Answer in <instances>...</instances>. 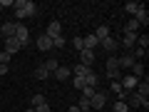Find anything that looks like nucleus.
<instances>
[{
    "instance_id": "obj_14",
    "label": "nucleus",
    "mask_w": 149,
    "mask_h": 112,
    "mask_svg": "<svg viewBox=\"0 0 149 112\" xmlns=\"http://www.w3.org/2000/svg\"><path fill=\"white\" fill-rule=\"evenodd\" d=\"M134 20H137L139 25H147V22H149V13H147V8H144V5L134 13Z\"/></svg>"
},
{
    "instance_id": "obj_18",
    "label": "nucleus",
    "mask_w": 149,
    "mask_h": 112,
    "mask_svg": "<svg viewBox=\"0 0 149 112\" xmlns=\"http://www.w3.org/2000/svg\"><path fill=\"white\" fill-rule=\"evenodd\" d=\"M92 35H95L97 40L102 43V40H107V37H109V27H107V25H100V27H97L95 32H92Z\"/></svg>"
},
{
    "instance_id": "obj_15",
    "label": "nucleus",
    "mask_w": 149,
    "mask_h": 112,
    "mask_svg": "<svg viewBox=\"0 0 149 112\" xmlns=\"http://www.w3.org/2000/svg\"><path fill=\"white\" fill-rule=\"evenodd\" d=\"M137 92L139 97H142V100H147V95H149V82H147V77H144V80H139V85H137Z\"/></svg>"
},
{
    "instance_id": "obj_22",
    "label": "nucleus",
    "mask_w": 149,
    "mask_h": 112,
    "mask_svg": "<svg viewBox=\"0 0 149 112\" xmlns=\"http://www.w3.org/2000/svg\"><path fill=\"white\" fill-rule=\"evenodd\" d=\"M132 75L137 77V80H142V77H144V65L142 62H134L132 65Z\"/></svg>"
},
{
    "instance_id": "obj_19",
    "label": "nucleus",
    "mask_w": 149,
    "mask_h": 112,
    "mask_svg": "<svg viewBox=\"0 0 149 112\" xmlns=\"http://www.w3.org/2000/svg\"><path fill=\"white\" fill-rule=\"evenodd\" d=\"M92 67H87V65H74L72 70H70V72H74V77H85L87 72H90Z\"/></svg>"
},
{
    "instance_id": "obj_38",
    "label": "nucleus",
    "mask_w": 149,
    "mask_h": 112,
    "mask_svg": "<svg viewBox=\"0 0 149 112\" xmlns=\"http://www.w3.org/2000/svg\"><path fill=\"white\" fill-rule=\"evenodd\" d=\"M67 112H80V107L74 105V107H70V110H67Z\"/></svg>"
},
{
    "instance_id": "obj_21",
    "label": "nucleus",
    "mask_w": 149,
    "mask_h": 112,
    "mask_svg": "<svg viewBox=\"0 0 149 112\" xmlns=\"http://www.w3.org/2000/svg\"><path fill=\"white\" fill-rule=\"evenodd\" d=\"M42 67H45V70H47V72H50V75H52V72H55V70H57V67H60V62H57V60H55V57H50V60H45V65H42Z\"/></svg>"
},
{
    "instance_id": "obj_16",
    "label": "nucleus",
    "mask_w": 149,
    "mask_h": 112,
    "mask_svg": "<svg viewBox=\"0 0 149 112\" xmlns=\"http://www.w3.org/2000/svg\"><path fill=\"white\" fill-rule=\"evenodd\" d=\"M129 105L132 107H149V100H142L137 92H132V95H129Z\"/></svg>"
},
{
    "instance_id": "obj_37",
    "label": "nucleus",
    "mask_w": 149,
    "mask_h": 112,
    "mask_svg": "<svg viewBox=\"0 0 149 112\" xmlns=\"http://www.w3.org/2000/svg\"><path fill=\"white\" fill-rule=\"evenodd\" d=\"M0 75H8V65H0Z\"/></svg>"
},
{
    "instance_id": "obj_40",
    "label": "nucleus",
    "mask_w": 149,
    "mask_h": 112,
    "mask_svg": "<svg viewBox=\"0 0 149 112\" xmlns=\"http://www.w3.org/2000/svg\"><path fill=\"white\" fill-rule=\"evenodd\" d=\"M0 10H3V5H0Z\"/></svg>"
},
{
    "instance_id": "obj_39",
    "label": "nucleus",
    "mask_w": 149,
    "mask_h": 112,
    "mask_svg": "<svg viewBox=\"0 0 149 112\" xmlns=\"http://www.w3.org/2000/svg\"><path fill=\"white\" fill-rule=\"evenodd\" d=\"M25 112H35V107H27V110H25Z\"/></svg>"
},
{
    "instance_id": "obj_4",
    "label": "nucleus",
    "mask_w": 149,
    "mask_h": 112,
    "mask_svg": "<svg viewBox=\"0 0 149 112\" xmlns=\"http://www.w3.org/2000/svg\"><path fill=\"white\" fill-rule=\"evenodd\" d=\"M15 30H17V22H3L0 25V37H15Z\"/></svg>"
},
{
    "instance_id": "obj_11",
    "label": "nucleus",
    "mask_w": 149,
    "mask_h": 112,
    "mask_svg": "<svg viewBox=\"0 0 149 112\" xmlns=\"http://www.w3.org/2000/svg\"><path fill=\"white\" fill-rule=\"evenodd\" d=\"M92 62H95V52L92 50H80V65L92 67Z\"/></svg>"
},
{
    "instance_id": "obj_24",
    "label": "nucleus",
    "mask_w": 149,
    "mask_h": 112,
    "mask_svg": "<svg viewBox=\"0 0 149 112\" xmlns=\"http://www.w3.org/2000/svg\"><path fill=\"white\" fill-rule=\"evenodd\" d=\"M139 8H142V5H139V3H134V0H129V3H124V13H129V15H134V13H137Z\"/></svg>"
},
{
    "instance_id": "obj_33",
    "label": "nucleus",
    "mask_w": 149,
    "mask_h": 112,
    "mask_svg": "<svg viewBox=\"0 0 149 112\" xmlns=\"http://www.w3.org/2000/svg\"><path fill=\"white\" fill-rule=\"evenodd\" d=\"M62 45H65V37H62V35L52 37V48H62Z\"/></svg>"
},
{
    "instance_id": "obj_25",
    "label": "nucleus",
    "mask_w": 149,
    "mask_h": 112,
    "mask_svg": "<svg viewBox=\"0 0 149 112\" xmlns=\"http://www.w3.org/2000/svg\"><path fill=\"white\" fill-rule=\"evenodd\" d=\"M30 105H32V107H40V105H47V100H45V95H32Z\"/></svg>"
},
{
    "instance_id": "obj_6",
    "label": "nucleus",
    "mask_w": 149,
    "mask_h": 112,
    "mask_svg": "<svg viewBox=\"0 0 149 112\" xmlns=\"http://www.w3.org/2000/svg\"><path fill=\"white\" fill-rule=\"evenodd\" d=\"M117 62H119V70H132V65L137 62V60L132 57V52H124V55L117 57Z\"/></svg>"
},
{
    "instance_id": "obj_34",
    "label": "nucleus",
    "mask_w": 149,
    "mask_h": 112,
    "mask_svg": "<svg viewBox=\"0 0 149 112\" xmlns=\"http://www.w3.org/2000/svg\"><path fill=\"white\" fill-rule=\"evenodd\" d=\"M74 87L82 90V87H85V77H74Z\"/></svg>"
},
{
    "instance_id": "obj_9",
    "label": "nucleus",
    "mask_w": 149,
    "mask_h": 112,
    "mask_svg": "<svg viewBox=\"0 0 149 112\" xmlns=\"http://www.w3.org/2000/svg\"><path fill=\"white\" fill-rule=\"evenodd\" d=\"M100 48H104V52H109V55H114V52H117V48H119V43H117V40H114V37H107V40H102V43H100Z\"/></svg>"
},
{
    "instance_id": "obj_17",
    "label": "nucleus",
    "mask_w": 149,
    "mask_h": 112,
    "mask_svg": "<svg viewBox=\"0 0 149 112\" xmlns=\"http://www.w3.org/2000/svg\"><path fill=\"white\" fill-rule=\"evenodd\" d=\"M97 82H100V75H97L95 70H90V72L85 75V85L87 87H97Z\"/></svg>"
},
{
    "instance_id": "obj_28",
    "label": "nucleus",
    "mask_w": 149,
    "mask_h": 112,
    "mask_svg": "<svg viewBox=\"0 0 149 112\" xmlns=\"http://www.w3.org/2000/svg\"><path fill=\"white\" fill-rule=\"evenodd\" d=\"M107 77H109L112 82H114V80H122V70H107Z\"/></svg>"
},
{
    "instance_id": "obj_32",
    "label": "nucleus",
    "mask_w": 149,
    "mask_h": 112,
    "mask_svg": "<svg viewBox=\"0 0 149 112\" xmlns=\"http://www.w3.org/2000/svg\"><path fill=\"white\" fill-rule=\"evenodd\" d=\"M95 92H97V90H95V87H87V85H85V87H82V97H87V100H90V97H92V95H95Z\"/></svg>"
},
{
    "instance_id": "obj_20",
    "label": "nucleus",
    "mask_w": 149,
    "mask_h": 112,
    "mask_svg": "<svg viewBox=\"0 0 149 112\" xmlns=\"http://www.w3.org/2000/svg\"><path fill=\"white\" fill-rule=\"evenodd\" d=\"M52 75L57 77V80H67V77H70L72 72H70V67H57V70H55Z\"/></svg>"
},
{
    "instance_id": "obj_3",
    "label": "nucleus",
    "mask_w": 149,
    "mask_h": 112,
    "mask_svg": "<svg viewBox=\"0 0 149 112\" xmlns=\"http://www.w3.org/2000/svg\"><path fill=\"white\" fill-rule=\"evenodd\" d=\"M119 82H122V90L124 92H134L137 85H139V80L134 77V75H124V80H119Z\"/></svg>"
},
{
    "instance_id": "obj_30",
    "label": "nucleus",
    "mask_w": 149,
    "mask_h": 112,
    "mask_svg": "<svg viewBox=\"0 0 149 112\" xmlns=\"http://www.w3.org/2000/svg\"><path fill=\"white\" fill-rule=\"evenodd\" d=\"M72 45H74V50H85V43H82V35H74V37H72Z\"/></svg>"
},
{
    "instance_id": "obj_5",
    "label": "nucleus",
    "mask_w": 149,
    "mask_h": 112,
    "mask_svg": "<svg viewBox=\"0 0 149 112\" xmlns=\"http://www.w3.org/2000/svg\"><path fill=\"white\" fill-rule=\"evenodd\" d=\"M15 40L22 45V48H25L27 40H30V32H27V27H25V25H20V22H17V30H15Z\"/></svg>"
},
{
    "instance_id": "obj_35",
    "label": "nucleus",
    "mask_w": 149,
    "mask_h": 112,
    "mask_svg": "<svg viewBox=\"0 0 149 112\" xmlns=\"http://www.w3.org/2000/svg\"><path fill=\"white\" fill-rule=\"evenodd\" d=\"M0 5H3V8H13V5H15V0H0Z\"/></svg>"
},
{
    "instance_id": "obj_27",
    "label": "nucleus",
    "mask_w": 149,
    "mask_h": 112,
    "mask_svg": "<svg viewBox=\"0 0 149 112\" xmlns=\"http://www.w3.org/2000/svg\"><path fill=\"white\" fill-rule=\"evenodd\" d=\"M107 70H119V62H117V55H109V57H107Z\"/></svg>"
},
{
    "instance_id": "obj_41",
    "label": "nucleus",
    "mask_w": 149,
    "mask_h": 112,
    "mask_svg": "<svg viewBox=\"0 0 149 112\" xmlns=\"http://www.w3.org/2000/svg\"><path fill=\"white\" fill-rule=\"evenodd\" d=\"M127 112H132V110H127Z\"/></svg>"
},
{
    "instance_id": "obj_36",
    "label": "nucleus",
    "mask_w": 149,
    "mask_h": 112,
    "mask_svg": "<svg viewBox=\"0 0 149 112\" xmlns=\"http://www.w3.org/2000/svg\"><path fill=\"white\" fill-rule=\"evenodd\" d=\"M35 112H50V107L47 105H40V107H35Z\"/></svg>"
},
{
    "instance_id": "obj_23",
    "label": "nucleus",
    "mask_w": 149,
    "mask_h": 112,
    "mask_svg": "<svg viewBox=\"0 0 149 112\" xmlns=\"http://www.w3.org/2000/svg\"><path fill=\"white\" fill-rule=\"evenodd\" d=\"M32 75H35V80H47V77H50V72L42 67V65H40V67H35V72H32Z\"/></svg>"
},
{
    "instance_id": "obj_31",
    "label": "nucleus",
    "mask_w": 149,
    "mask_h": 112,
    "mask_svg": "<svg viewBox=\"0 0 149 112\" xmlns=\"http://www.w3.org/2000/svg\"><path fill=\"white\" fill-rule=\"evenodd\" d=\"M10 57H13L10 52H5V50H0V65H8V62H10Z\"/></svg>"
},
{
    "instance_id": "obj_42",
    "label": "nucleus",
    "mask_w": 149,
    "mask_h": 112,
    "mask_svg": "<svg viewBox=\"0 0 149 112\" xmlns=\"http://www.w3.org/2000/svg\"><path fill=\"white\" fill-rule=\"evenodd\" d=\"M90 112H95V110H90Z\"/></svg>"
},
{
    "instance_id": "obj_8",
    "label": "nucleus",
    "mask_w": 149,
    "mask_h": 112,
    "mask_svg": "<svg viewBox=\"0 0 149 112\" xmlns=\"http://www.w3.org/2000/svg\"><path fill=\"white\" fill-rule=\"evenodd\" d=\"M37 50H42V52H50V50H55V48H52V37H47V35L42 32V35L37 37Z\"/></svg>"
},
{
    "instance_id": "obj_26",
    "label": "nucleus",
    "mask_w": 149,
    "mask_h": 112,
    "mask_svg": "<svg viewBox=\"0 0 149 112\" xmlns=\"http://www.w3.org/2000/svg\"><path fill=\"white\" fill-rule=\"evenodd\" d=\"M139 27H142V25H139V22H137V20H134V18H132V20H129L127 25H124V32H137Z\"/></svg>"
},
{
    "instance_id": "obj_1",
    "label": "nucleus",
    "mask_w": 149,
    "mask_h": 112,
    "mask_svg": "<svg viewBox=\"0 0 149 112\" xmlns=\"http://www.w3.org/2000/svg\"><path fill=\"white\" fill-rule=\"evenodd\" d=\"M15 18H32L37 13V5L32 0H15Z\"/></svg>"
},
{
    "instance_id": "obj_13",
    "label": "nucleus",
    "mask_w": 149,
    "mask_h": 112,
    "mask_svg": "<svg viewBox=\"0 0 149 112\" xmlns=\"http://www.w3.org/2000/svg\"><path fill=\"white\" fill-rule=\"evenodd\" d=\"M20 48H22V45L17 43L15 37H8V40H5V52H10V55H15L17 50H20Z\"/></svg>"
},
{
    "instance_id": "obj_10",
    "label": "nucleus",
    "mask_w": 149,
    "mask_h": 112,
    "mask_svg": "<svg viewBox=\"0 0 149 112\" xmlns=\"http://www.w3.org/2000/svg\"><path fill=\"white\" fill-rule=\"evenodd\" d=\"M45 35H47V37H57V35H62V25H60L57 20H52V22L47 25V30H45Z\"/></svg>"
},
{
    "instance_id": "obj_7",
    "label": "nucleus",
    "mask_w": 149,
    "mask_h": 112,
    "mask_svg": "<svg viewBox=\"0 0 149 112\" xmlns=\"http://www.w3.org/2000/svg\"><path fill=\"white\" fill-rule=\"evenodd\" d=\"M122 45H124V52H132V48L137 45V32H124Z\"/></svg>"
},
{
    "instance_id": "obj_2",
    "label": "nucleus",
    "mask_w": 149,
    "mask_h": 112,
    "mask_svg": "<svg viewBox=\"0 0 149 112\" xmlns=\"http://www.w3.org/2000/svg\"><path fill=\"white\" fill-rule=\"evenodd\" d=\"M104 105H107V92H95V95L90 97V107L95 112H102V110H104Z\"/></svg>"
},
{
    "instance_id": "obj_12",
    "label": "nucleus",
    "mask_w": 149,
    "mask_h": 112,
    "mask_svg": "<svg viewBox=\"0 0 149 112\" xmlns=\"http://www.w3.org/2000/svg\"><path fill=\"white\" fill-rule=\"evenodd\" d=\"M82 43H85V50H92V52H95V48H100V40H97V37L92 35V32L82 37Z\"/></svg>"
},
{
    "instance_id": "obj_29",
    "label": "nucleus",
    "mask_w": 149,
    "mask_h": 112,
    "mask_svg": "<svg viewBox=\"0 0 149 112\" xmlns=\"http://www.w3.org/2000/svg\"><path fill=\"white\" fill-rule=\"evenodd\" d=\"M127 110H129L127 102H124V100H117V105H114V110H112V112H127Z\"/></svg>"
}]
</instances>
